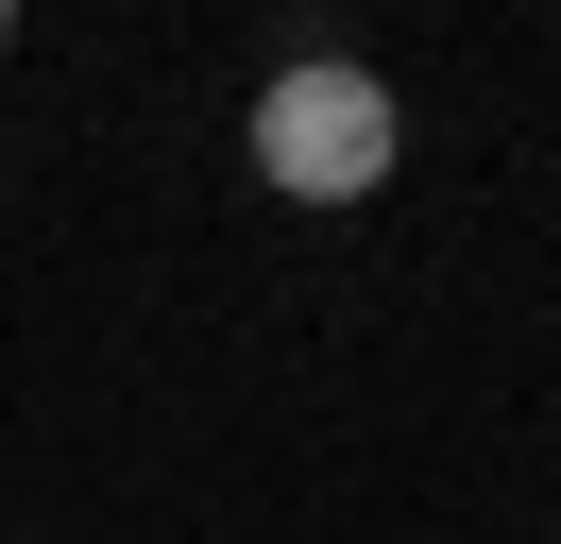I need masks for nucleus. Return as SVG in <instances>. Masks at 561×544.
I'll use <instances>...</instances> for the list:
<instances>
[{
  "label": "nucleus",
  "mask_w": 561,
  "mask_h": 544,
  "mask_svg": "<svg viewBox=\"0 0 561 544\" xmlns=\"http://www.w3.org/2000/svg\"><path fill=\"white\" fill-rule=\"evenodd\" d=\"M391 86L357 52H307V68H273L255 86V188H289V204H357V188H391Z\"/></svg>",
  "instance_id": "obj_1"
},
{
  "label": "nucleus",
  "mask_w": 561,
  "mask_h": 544,
  "mask_svg": "<svg viewBox=\"0 0 561 544\" xmlns=\"http://www.w3.org/2000/svg\"><path fill=\"white\" fill-rule=\"evenodd\" d=\"M0 34H18V0H0Z\"/></svg>",
  "instance_id": "obj_2"
}]
</instances>
